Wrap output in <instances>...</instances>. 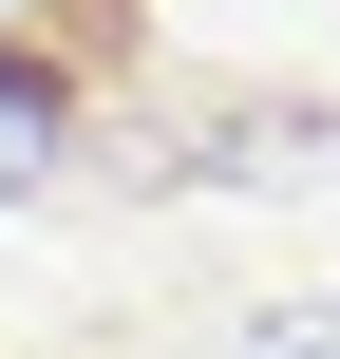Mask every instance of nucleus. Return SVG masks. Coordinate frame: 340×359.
Segmentation results:
<instances>
[{"mask_svg":"<svg viewBox=\"0 0 340 359\" xmlns=\"http://www.w3.org/2000/svg\"><path fill=\"white\" fill-rule=\"evenodd\" d=\"M76 133H95V95H76V57H38V38H0V208H38V189L76 170Z\"/></svg>","mask_w":340,"mask_h":359,"instance_id":"f257e3e1","label":"nucleus"},{"mask_svg":"<svg viewBox=\"0 0 340 359\" xmlns=\"http://www.w3.org/2000/svg\"><path fill=\"white\" fill-rule=\"evenodd\" d=\"M246 359H340V284H303V303H265V341Z\"/></svg>","mask_w":340,"mask_h":359,"instance_id":"f03ea898","label":"nucleus"},{"mask_svg":"<svg viewBox=\"0 0 340 359\" xmlns=\"http://www.w3.org/2000/svg\"><path fill=\"white\" fill-rule=\"evenodd\" d=\"M0 38H19V0H0Z\"/></svg>","mask_w":340,"mask_h":359,"instance_id":"7ed1b4c3","label":"nucleus"}]
</instances>
